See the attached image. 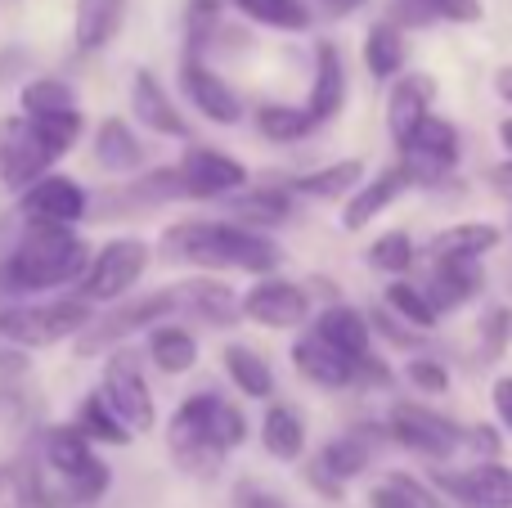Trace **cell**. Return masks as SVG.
<instances>
[{
	"label": "cell",
	"mask_w": 512,
	"mask_h": 508,
	"mask_svg": "<svg viewBox=\"0 0 512 508\" xmlns=\"http://www.w3.org/2000/svg\"><path fill=\"white\" fill-rule=\"evenodd\" d=\"M162 257L189 261L203 270H243V275H274L279 248L261 230H248L239 221H180L162 234Z\"/></svg>",
	"instance_id": "cell-1"
},
{
	"label": "cell",
	"mask_w": 512,
	"mask_h": 508,
	"mask_svg": "<svg viewBox=\"0 0 512 508\" xmlns=\"http://www.w3.org/2000/svg\"><path fill=\"white\" fill-rule=\"evenodd\" d=\"M95 252L63 225H27L23 239L0 261V288L5 293H45V288L81 284Z\"/></svg>",
	"instance_id": "cell-2"
},
{
	"label": "cell",
	"mask_w": 512,
	"mask_h": 508,
	"mask_svg": "<svg viewBox=\"0 0 512 508\" xmlns=\"http://www.w3.org/2000/svg\"><path fill=\"white\" fill-rule=\"evenodd\" d=\"M95 324L86 297H63V302H41V306H0V338L14 347H54V342L86 333Z\"/></svg>",
	"instance_id": "cell-3"
},
{
	"label": "cell",
	"mask_w": 512,
	"mask_h": 508,
	"mask_svg": "<svg viewBox=\"0 0 512 508\" xmlns=\"http://www.w3.org/2000/svg\"><path fill=\"white\" fill-rule=\"evenodd\" d=\"M221 401L225 396H216V392H194L171 414V432H167L171 455L194 477H216V468L225 459L221 441H216V410H221Z\"/></svg>",
	"instance_id": "cell-4"
},
{
	"label": "cell",
	"mask_w": 512,
	"mask_h": 508,
	"mask_svg": "<svg viewBox=\"0 0 512 508\" xmlns=\"http://www.w3.org/2000/svg\"><path fill=\"white\" fill-rule=\"evenodd\" d=\"M41 459L54 468V473L68 482L72 500L77 508L95 504L108 495V486H113V473H108V464H99L95 455V441L86 437V432L72 423V428H50L41 441Z\"/></svg>",
	"instance_id": "cell-5"
},
{
	"label": "cell",
	"mask_w": 512,
	"mask_h": 508,
	"mask_svg": "<svg viewBox=\"0 0 512 508\" xmlns=\"http://www.w3.org/2000/svg\"><path fill=\"white\" fill-rule=\"evenodd\" d=\"M387 437L396 441V446L414 450V455L432 459V464H445L454 450H463L468 428L445 419L441 410H427V405H418V401H400V405H391V414H387Z\"/></svg>",
	"instance_id": "cell-6"
},
{
	"label": "cell",
	"mask_w": 512,
	"mask_h": 508,
	"mask_svg": "<svg viewBox=\"0 0 512 508\" xmlns=\"http://www.w3.org/2000/svg\"><path fill=\"white\" fill-rule=\"evenodd\" d=\"M176 311H180L176 288H158V293L135 297V302H126V306H117V311L99 315V320L81 333V338H77V356H99V351L117 347L122 338L149 329V324H167V315H176Z\"/></svg>",
	"instance_id": "cell-7"
},
{
	"label": "cell",
	"mask_w": 512,
	"mask_h": 508,
	"mask_svg": "<svg viewBox=\"0 0 512 508\" xmlns=\"http://www.w3.org/2000/svg\"><path fill=\"white\" fill-rule=\"evenodd\" d=\"M144 270H149V243L113 239L90 257V270L81 279V297L86 302H117V297H126L140 284Z\"/></svg>",
	"instance_id": "cell-8"
},
{
	"label": "cell",
	"mask_w": 512,
	"mask_h": 508,
	"mask_svg": "<svg viewBox=\"0 0 512 508\" xmlns=\"http://www.w3.org/2000/svg\"><path fill=\"white\" fill-rule=\"evenodd\" d=\"M459 158H463L459 126L441 113L427 117V122L414 131V140L400 149V162L409 167L414 185H436V180H445L454 167H459Z\"/></svg>",
	"instance_id": "cell-9"
},
{
	"label": "cell",
	"mask_w": 512,
	"mask_h": 508,
	"mask_svg": "<svg viewBox=\"0 0 512 508\" xmlns=\"http://www.w3.org/2000/svg\"><path fill=\"white\" fill-rule=\"evenodd\" d=\"M104 401L122 414V423L131 432H149L158 423V405H153V392L144 383V365L135 351H117L104 369Z\"/></svg>",
	"instance_id": "cell-10"
},
{
	"label": "cell",
	"mask_w": 512,
	"mask_h": 508,
	"mask_svg": "<svg viewBox=\"0 0 512 508\" xmlns=\"http://www.w3.org/2000/svg\"><path fill=\"white\" fill-rule=\"evenodd\" d=\"M50 144L36 135V126L27 117H5L0 122V185L27 189L41 176H50Z\"/></svg>",
	"instance_id": "cell-11"
},
{
	"label": "cell",
	"mask_w": 512,
	"mask_h": 508,
	"mask_svg": "<svg viewBox=\"0 0 512 508\" xmlns=\"http://www.w3.org/2000/svg\"><path fill=\"white\" fill-rule=\"evenodd\" d=\"M432 486L450 495L459 508H512V468H504L499 459L472 464V468H463V473L436 468Z\"/></svg>",
	"instance_id": "cell-12"
},
{
	"label": "cell",
	"mask_w": 512,
	"mask_h": 508,
	"mask_svg": "<svg viewBox=\"0 0 512 508\" xmlns=\"http://www.w3.org/2000/svg\"><path fill=\"white\" fill-rule=\"evenodd\" d=\"M86 189L77 185L72 176H41L36 185L23 189V198H18V212H23L27 225H63V230H72L77 221H86Z\"/></svg>",
	"instance_id": "cell-13"
},
{
	"label": "cell",
	"mask_w": 512,
	"mask_h": 508,
	"mask_svg": "<svg viewBox=\"0 0 512 508\" xmlns=\"http://www.w3.org/2000/svg\"><path fill=\"white\" fill-rule=\"evenodd\" d=\"M373 464V441H369V428H355V432H342V437H333L324 450L315 455V464L306 468V482L315 486V491L324 495H342L346 482H355V477L364 473V468Z\"/></svg>",
	"instance_id": "cell-14"
},
{
	"label": "cell",
	"mask_w": 512,
	"mask_h": 508,
	"mask_svg": "<svg viewBox=\"0 0 512 508\" xmlns=\"http://www.w3.org/2000/svg\"><path fill=\"white\" fill-rule=\"evenodd\" d=\"M243 315L252 324H261V329H301L310 320V297L292 279L265 275L243 293Z\"/></svg>",
	"instance_id": "cell-15"
},
{
	"label": "cell",
	"mask_w": 512,
	"mask_h": 508,
	"mask_svg": "<svg viewBox=\"0 0 512 508\" xmlns=\"http://www.w3.org/2000/svg\"><path fill=\"white\" fill-rule=\"evenodd\" d=\"M176 171L185 198H234L248 189V167L221 149H189Z\"/></svg>",
	"instance_id": "cell-16"
},
{
	"label": "cell",
	"mask_w": 512,
	"mask_h": 508,
	"mask_svg": "<svg viewBox=\"0 0 512 508\" xmlns=\"http://www.w3.org/2000/svg\"><path fill=\"white\" fill-rule=\"evenodd\" d=\"M180 86H185L189 104L207 117V122H221V126H239L243 122V99L234 95V86L212 72L198 54H185V68H180Z\"/></svg>",
	"instance_id": "cell-17"
},
{
	"label": "cell",
	"mask_w": 512,
	"mask_h": 508,
	"mask_svg": "<svg viewBox=\"0 0 512 508\" xmlns=\"http://www.w3.org/2000/svg\"><path fill=\"white\" fill-rule=\"evenodd\" d=\"M436 104V81L427 72H405V77L391 81V95H387V131L391 140L405 149L414 140V131L432 117Z\"/></svg>",
	"instance_id": "cell-18"
},
{
	"label": "cell",
	"mask_w": 512,
	"mask_h": 508,
	"mask_svg": "<svg viewBox=\"0 0 512 508\" xmlns=\"http://www.w3.org/2000/svg\"><path fill=\"white\" fill-rule=\"evenodd\" d=\"M292 365H297V374L306 378V383L324 387V392H342V387L360 383V360L333 351L324 338H315V333L292 342Z\"/></svg>",
	"instance_id": "cell-19"
},
{
	"label": "cell",
	"mask_w": 512,
	"mask_h": 508,
	"mask_svg": "<svg viewBox=\"0 0 512 508\" xmlns=\"http://www.w3.org/2000/svg\"><path fill=\"white\" fill-rule=\"evenodd\" d=\"M486 288V270L481 261H454V257H432V275H427L423 293L432 297V306L441 315L463 311L468 302H477Z\"/></svg>",
	"instance_id": "cell-20"
},
{
	"label": "cell",
	"mask_w": 512,
	"mask_h": 508,
	"mask_svg": "<svg viewBox=\"0 0 512 508\" xmlns=\"http://www.w3.org/2000/svg\"><path fill=\"white\" fill-rule=\"evenodd\" d=\"M409 189H414V176H409L405 162H396V167L378 171V176L364 180V185L355 189L351 198H346V207H342V230H351V234L364 230L373 216H382L391 203H400Z\"/></svg>",
	"instance_id": "cell-21"
},
{
	"label": "cell",
	"mask_w": 512,
	"mask_h": 508,
	"mask_svg": "<svg viewBox=\"0 0 512 508\" xmlns=\"http://www.w3.org/2000/svg\"><path fill=\"white\" fill-rule=\"evenodd\" d=\"M346 108V63L342 50L333 41H319L315 45V81H310V99H306V113L315 126H328L337 113Z\"/></svg>",
	"instance_id": "cell-22"
},
{
	"label": "cell",
	"mask_w": 512,
	"mask_h": 508,
	"mask_svg": "<svg viewBox=\"0 0 512 508\" xmlns=\"http://www.w3.org/2000/svg\"><path fill=\"white\" fill-rule=\"evenodd\" d=\"M131 108L140 117V126H149L153 135H176V140H189V126L180 117V108L171 104V95L162 90V81L153 77L149 68L135 72L131 81Z\"/></svg>",
	"instance_id": "cell-23"
},
{
	"label": "cell",
	"mask_w": 512,
	"mask_h": 508,
	"mask_svg": "<svg viewBox=\"0 0 512 508\" xmlns=\"http://www.w3.org/2000/svg\"><path fill=\"white\" fill-rule=\"evenodd\" d=\"M310 333L324 338L328 347L351 356V360L373 356V324H369V315L355 311V306H328V311H319V320L310 324Z\"/></svg>",
	"instance_id": "cell-24"
},
{
	"label": "cell",
	"mask_w": 512,
	"mask_h": 508,
	"mask_svg": "<svg viewBox=\"0 0 512 508\" xmlns=\"http://www.w3.org/2000/svg\"><path fill=\"white\" fill-rule=\"evenodd\" d=\"M176 302H180V311L198 315L203 324H216V329H230L243 315V297H234V288H225L221 279H189V284H176Z\"/></svg>",
	"instance_id": "cell-25"
},
{
	"label": "cell",
	"mask_w": 512,
	"mask_h": 508,
	"mask_svg": "<svg viewBox=\"0 0 512 508\" xmlns=\"http://www.w3.org/2000/svg\"><path fill=\"white\" fill-rule=\"evenodd\" d=\"M126 23V0H77V18H72V41L81 54H95L122 32Z\"/></svg>",
	"instance_id": "cell-26"
},
{
	"label": "cell",
	"mask_w": 512,
	"mask_h": 508,
	"mask_svg": "<svg viewBox=\"0 0 512 508\" xmlns=\"http://www.w3.org/2000/svg\"><path fill=\"white\" fill-rule=\"evenodd\" d=\"M504 243V230L490 221H459L450 230H441L432 239V257H454V261H486L490 252H499Z\"/></svg>",
	"instance_id": "cell-27"
},
{
	"label": "cell",
	"mask_w": 512,
	"mask_h": 508,
	"mask_svg": "<svg viewBox=\"0 0 512 508\" xmlns=\"http://www.w3.org/2000/svg\"><path fill=\"white\" fill-rule=\"evenodd\" d=\"M360 185H364V162H360V158L328 162V167L306 171V176L288 180L292 194H301V198H319V203H333V198H351Z\"/></svg>",
	"instance_id": "cell-28"
},
{
	"label": "cell",
	"mask_w": 512,
	"mask_h": 508,
	"mask_svg": "<svg viewBox=\"0 0 512 508\" xmlns=\"http://www.w3.org/2000/svg\"><path fill=\"white\" fill-rule=\"evenodd\" d=\"M18 500H23L27 508H77L68 482H63V477L45 464L41 450H36L32 459H23V464H18Z\"/></svg>",
	"instance_id": "cell-29"
},
{
	"label": "cell",
	"mask_w": 512,
	"mask_h": 508,
	"mask_svg": "<svg viewBox=\"0 0 512 508\" xmlns=\"http://www.w3.org/2000/svg\"><path fill=\"white\" fill-rule=\"evenodd\" d=\"M261 446L279 464H297L306 455V419L292 405H270L261 419Z\"/></svg>",
	"instance_id": "cell-30"
},
{
	"label": "cell",
	"mask_w": 512,
	"mask_h": 508,
	"mask_svg": "<svg viewBox=\"0 0 512 508\" xmlns=\"http://www.w3.org/2000/svg\"><path fill=\"white\" fill-rule=\"evenodd\" d=\"M171 198H185V189H180V171H176V167H162V171H153V176H140L135 185H126V189H117V194H108V198H104V212L131 216L135 207L171 203Z\"/></svg>",
	"instance_id": "cell-31"
},
{
	"label": "cell",
	"mask_w": 512,
	"mask_h": 508,
	"mask_svg": "<svg viewBox=\"0 0 512 508\" xmlns=\"http://www.w3.org/2000/svg\"><path fill=\"white\" fill-rule=\"evenodd\" d=\"M405 32L396 23H373L364 32V68H369L373 81H396L405 77Z\"/></svg>",
	"instance_id": "cell-32"
},
{
	"label": "cell",
	"mask_w": 512,
	"mask_h": 508,
	"mask_svg": "<svg viewBox=\"0 0 512 508\" xmlns=\"http://www.w3.org/2000/svg\"><path fill=\"white\" fill-rule=\"evenodd\" d=\"M221 360H225L230 383L239 387L248 401H270V396H274V369H270V360H265L261 351L243 347V342H230Z\"/></svg>",
	"instance_id": "cell-33"
},
{
	"label": "cell",
	"mask_w": 512,
	"mask_h": 508,
	"mask_svg": "<svg viewBox=\"0 0 512 508\" xmlns=\"http://www.w3.org/2000/svg\"><path fill=\"white\" fill-rule=\"evenodd\" d=\"M95 158H99V167L104 171L126 176V171H135L144 162V144H140V135L122 122V117H108V122L99 126V135H95Z\"/></svg>",
	"instance_id": "cell-34"
},
{
	"label": "cell",
	"mask_w": 512,
	"mask_h": 508,
	"mask_svg": "<svg viewBox=\"0 0 512 508\" xmlns=\"http://www.w3.org/2000/svg\"><path fill=\"white\" fill-rule=\"evenodd\" d=\"M292 189L288 185H261V189H248V194L234 198V216H239V225H283L292 216Z\"/></svg>",
	"instance_id": "cell-35"
},
{
	"label": "cell",
	"mask_w": 512,
	"mask_h": 508,
	"mask_svg": "<svg viewBox=\"0 0 512 508\" xmlns=\"http://www.w3.org/2000/svg\"><path fill=\"white\" fill-rule=\"evenodd\" d=\"M149 360L162 369V374H189L198 365V338L180 324H158L149 338Z\"/></svg>",
	"instance_id": "cell-36"
},
{
	"label": "cell",
	"mask_w": 512,
	"mask_h": 508,
	"mask_svg": "<svg viewBox=\"0 0 512 508\" xmlns=\"http://www.w3.org/2000/svg\"><path fill=\"white\" fill-rule=\"evenodd\" d=\"M387 311L418 333H432L436 320H441V311H436L432 297L423 293V284H409V279H391L387 284Z\"/></svg>",
	"instance_id": "cell-37"
},
{
	"label": "cell",
	"mask_w": 512,
	"mask_h": 508,
	"mask_svg": "<svg viewBox=\"0 0 512 508\" xmlns=\"http://www.w3.org/2000/svg\"><path fill=\"white\" fill-rule=\"evenodd\" d=\"M234 9L243 18H252V23L274 27V32H306L315 23L306 0H234Z\"/></svg>",
	"instance_id": "cell-38"
},
{
	"label": "cell",
	"mask_w": 512,
	"mask_h": 508,
	"mask_svg": "<svg viewBox=\"0 0 512 508\" xmlns=\"http://www.w3.org/2000/svg\"><path fill=\"white\" fill-rule=\"evenodd\" d=\"M256 131L274 144H297L315 131V122H310L306 104H261L256 108Z\"/></svg>",
	"instance_id": "cell-39"
},
{
	"label": "cell",
	"mask_w": 512,
	"mask_h": 508,
	"mask_svg": "<svg viewBox=\"0 0 512 508\" xmlns=\"http://www.w3.org/2000/svg\"><path fill=\"white\" fill-rule=\"evenodd\" d=\"M77 428L86 432L90 441H104V446H131V437H135L122 423V414L104 401V392L86 396V405H81V414H77Z\"/></svg>",
	"instance_id": "cell-40"
},
{
	"label": "cell",
	"mask_w": 512,
	"mask_h": 508,
	"mask_svg": "<svg viewBox=\"0 0 512 508\" xmlns=\"http://www.w3.org/2000/svg\"><path fill=\"white\" fill-rule=\"evenodd\" d=\"M59 113H81L77 90L59 77H36L23 86V117H59Z\"/></svg>",
	"instance_id": "cell-41"
},
{
	"label": "cell",
	"mask_w": 512,
	"mask_h": 508,
	"mask_svg": "<svg viewBox=\"0 0 512 508\" xmlns=\"http://www.w3.org/2000/svg\"><path fill=\"white\" fill-rule=\"evenodd\" d=\"M414 261H418V248H414V239H409L405 230H387V234H378V239L369 243V266L382 270V275H391V279L409 275Z\"/></svg>",
	"instance_id": "cell-42"
},
{
	"label": "cell",
	"mask_w": 512,
	"mask_h": 508,
	"mask_svg": "<svg viewBox=\"0 0 512 508\" xmlns=\"http://www.w3.org/2000/svg\"><path fill=\"white\" fill-rule=\"evenodd\" d=\"M405 378L418 387L423 396H436V392H445L450 387V369L441 365V360H432V356H414L405 365Z\"/></svg>",
	"instance_id": "cell-43"
},
{
	"label": "cell",
	"mask_w": 512,
	"mask_h": 508,
	"mask_svg": "<svg viewBox=\"0 0 512 508\" xmlns=\"http://www.w3.org/2000/svg\"><path fill=\"white\" fill-rule=\"evenodd\" d=\"M481 342H486L490 356H499V351L512 347V306H499V311L486 315V324H481Z\"/></svg>",
	"instance_id": "cell-44"
},
{
	"label": "cell",
	"mask_w": 512,
	"mask_h": 508,
	"mask_svg": "<svg viewBox=\"0 0 512 508\" xmlns=\"http://www.w3.org/2000/svg\"><path fill=\"white\" fill-rule=\"evenodd\" d=\"M427 5H432V14L445 18V23H481V18H486L481 0H427Z\"/></svg>",
	"instance_id": "cell-45"
},
{
	"label": "cell",
	"mask_w": 512,
	"mask_h": 508,
	"mask_svg": "<svg viewBox=\"0 0 512 508\" xmlns=\"http://www.w3.org/2000/svg\"><path fill=\"white\" fill-rule=\"evenodd\" d=\"M230 504L234 508H292L288 500H279L274 491H265L261 482H239V486H234V495H230Z\"/></svg>",
	"instance_id": "cell-46"
},
{
	"label": "cell",
	"mask_w": 512,
	"mask_h": 508,
	"mask_svg": "<svg viewBox=\"0 0 512 508\" xmlns=\"http://www.w3.org/2000/svg\"><path fill=\"white\" fill-rule=\"evenodd\" d=\"M369 508H418V500L396 482V477H387L382 486H373L369 491Z\"/></svg>",
	"instance_id": "cell-47"
},
{
	"label": "cell",
	"mask_w": 512,
	"mask_h": 508,
	"mask_svg": "<svg viewBox=\"0 0 512 508\" xmlns=\"http://www.w3.org/2000/svg\"><path fill=\"white\" fill-rule=\"evenodd\" d=\"M463 446L477 455V464H486V459H499V446H504V441H499V432L490 428V423H481V428H468V441H463Z\"/></svg>",
	"instance_id": "cell-48"
},
{
	"label": "cell",
	"mask_w": 512,
	"mask_h": 508,
	"mask_svg": "<svg viewBox=\"0 0 512 508\" xmlns=\"http://www.w3.org/2000/svg\"><path fill=\"white\" fill-rule=\"evenodd\" d=\"M490 401H495V419L512 432V374L495 378V387H490Z\"/></svg>",
	"instance_id": "cell-49"
},
{
	"label": "cell",
	"mask_w": 512,
	"mask_h": 508,
	"mask_svg": "<svg viewBox=\"0 0 512 508\" xmlns=\"http://www.w3.org/2000/svg\"><path fill=\"white\" fill-rule=\"evenodd\" d=\"M225 5H234V0H189V18L203 27V23H212V18L221 14Z\"/></svg>",
	"instance_id": "cell-50"
},
{
	"label": "cell",
	"mask_w": 512,
	"mask_h": 508,
	"mask_svg": "<svg viewBox=\"0 0 512 508\" xmlns=\"http://www.w3.org/2000/svg\"><path fill=\"white\" fill-rule=\"evenodd\" d=\"M495 95L512 108V63H508V68H499V72H495Z\"/></svg>",
	"instance_id": "cell-51"
},
{
	"label": "cell",
	"mask_w": 512,
	"mask_h": 508,
	"mask_svg": "<svg viewBox=\"0 0 512 508\" xmlns=\"http://www.w3.org/2000/svg\"><path fill=\"white\" fill-rule=\"evenodd\" d=\"M364 0H324V9L328 14H351V9H360Z\"/></svg>",
	"instance_id": "cell-52"
},
{
	"label": "cell",
	"mask_w": 512,
	"mask_h": 508,
	"mask_svg": "<svg viewBox=\"0 0 512 508\" xmlns=\"http://www.w3.org/2000/svg\"><path fill=\"white\" fill-rule=\"evenodd\" d=\"M499 144H504L508 158H512V117H504V122H499Z\"/></svg>",
	"instance_id": "cell-53"
},
{
	"label": "cell",
	"mask_w": 512,
	"mask_h": 508,
	"mask_svg": "<svg viewBox=\"0 0 512 508\" xmlns=\"http://www.w3.org/2000/svg\"><path fill=\"white\" fill-rule=\"evenodd\" d=\"M508 230H512V225H508Z\"/></svg>",
	"instance_id": "cell-54"
}]
</instances>
